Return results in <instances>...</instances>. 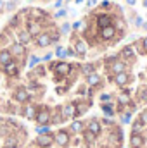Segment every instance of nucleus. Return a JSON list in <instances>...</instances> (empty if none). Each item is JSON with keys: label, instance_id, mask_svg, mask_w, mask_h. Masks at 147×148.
Returning <instances> with one entry per match:
<instances>
[{"label": "nucleus", "instance_id": "nucleus-52", "mask_svg": "<svg viewBox=\"0 0 147 148\" xmlns=\"http://www.w3.org/2000/svg\"><path fill=\"white\" fill-rule=\"evenodd\" d=\"M144 7L147 9V0H144Z\"/></svg>", "mask_w": 147, "mask_h": 148}, {"label": "nucleus", "instance_id": "nucleus-35", "mask_svg": "<svg viewBox=\"0 0 147 148\" xmlns=\"http://www.w3.org/2000/svg\"><path fill=\"white\" fill-rule=\"evenodd\" d=\"M139 121L144 124V127H147V110L140 112V115H139Z\"/></svg>", "mask_w": 147, "mask_h": 148}, {"label": "nucleus", "instance_id": "nucleus-1", "mask_svg": "<svg viewBox=\"0 0 147 148\" xmlns=\"http://www.w3.org/2000/svg\"><path fill=\"white\" fill-rule=\"evenodd\" d=\"M50 119H52V114H50V109L49 107H40L37 110L35 121H37L38 126H49L50 124Z\"/></svg>", "mask_w": 147, "mask_h": 148}, {"label": "nucleus", "instance_id": "nucleus-48", "mask_svg": "<svg viewBox=\"0 0 147 148\" xmlns=\"http://www.w3.org/2000/svg\"><path fill=\"white\" fill-rule=\"evenodd\" d=\"M3 9H5V2H3V0H0V12H2Z\"/></svg>", "mask_w": 147, "mask_h": 148}, {"label": "nucleus", "instance_id": "nucleus-30", "mask_svg": "<svg viewBox=\"0 0 147 148\" xmlns=\"http://www.w3.org/2000/svg\"><path fill=\"white\" fill-rule=\"evenodd\" d=\"M119 121H121V124H130L132 122V112H123L119 115Z\"/></svg>", "mask_w": 147, "mask_h": 148}, {"label": "nucleus", "instance_id": "nucleus-46", "mask_svg": "<svg viewBox=\"0 0 147 148\" xmlns=\"http://www.w3.org/2000/svg\"><path fill=\"white\" fill-rule=\"evenodd\" d=\"M102 122H104L106 126H111V119H109V117H106V119H102Z\"/></svg>", "mask_w": 147, "mask_h": 148}, {"label": "nucleus", "instance_id": "nucleus-7", "mask_svg": "<svg viewBox=\"0 0 147 148\" xmlns=\"http://www.w3.org/2000/svg\"><path fill=\"white\" fill-rule=\"evenodd\" d=\"M30 98H31V95H30V91L26 88H17L14 91V100L19 102V103H28Z\"/></svg>", "mask_w": 147, "mask_h": 148}, {"label": "nucleus", "instance_id": "nucleus-22", "mask_svg": "<svg viewBox=\"0 0 147 148\" xmlns=\"http://www.w3.org/2000/svg\"><path fill=\"white\" fill-rule=\"evenodd\" d=\"M17 41H19L21 45H28V43L31 41L30 33H28V31H19V33H17Z\"/></svg>", "mask_w": 147, "mask_h": 148}, {"label": "nucleus", "instance_id": "nucleus-23", "mask_svg": "<svg viewBox=\"0 0 147 148\" xmlns=\"http://www.w3.org/2000/svg\"><path fill=\"white\" fill-rule=\"evenodd\" d=\"M142 131H144V124L137 119V121H133L132 122V133L133 134H142Z\"/></svg>", "mask_w": 147, "mask_h": 148}, {"label": "nucleus", "instance_id": "nucleus-32", "mask_svg": "<svg viewBox=\"0 0 147 148\" xmlns=\"http://www.w3.org/2000/svg\"><path fill=\"white\" fill-rule=\"evenodd\" d=\"M37 134H50V126H37Z\"/></svg>", "mask_w": 147, "mask_h": 148}, {"label": "nucleus", "instance_id": "nucleus-10", "mask_svg": "<svg viewBox=\"0 0 147 148\" xmlns=\"http://www.w3.org/2000/svg\"><path fill=\"white\" fill-rule=\"evenodd\" d=\"M10 53H12V57L16 55V57H19V59H23L24 55H26V48H24V45H21L19 41H14L12 45H10V50H9Z\"/></svg>", "mask_w": 147, "mask_h": 148}, {"label": "nucleus", "instance_id": "nucleus-51", "mask_svg": "<svg viewBox=\"0 0 147 148\" xmlns=\"http://www.w3.org/2000/svg\"><path fill=\"white\" fill-rule=\"evenodd\" d=\"M142 28H144V29H147V23H144V24H142Z\"/></svg>", "mask_w": 147, "mask_h": 148}, {"label": "nucleus", "instance_id": "nucleus-27", "mask_svg": "<svg viewBox=\"0 0 147 148\" xmlns=\"http://www.w3.org/2000/svg\"><path fill=\"white\" fill-rule=\"evenodd\" d=\"M83 140H85V143H87V145H92V143L95 141V134L85 129V131H83Z\"/></svg>", "mask_w": 147, "mask_h": 148}, {"label": "nucleus", "instance_id": "nucleus-21", "mask_svg": "<svg viewBox=\"0 0 147 148\" xmlns=\"http://www.w3.org/2000/svg\"><path fill=\"white\" fill-rule=\"evenodd\" d=\"M87 84L88 86H99L101 84V74L92 73L90 76H87Z\"/></svg>", "mask_w": 147, "mask_h": 148}, {"label": "nucleus", "instance_id": "nucleus-19", "mask_svg": "<svg viewBox=\"0 0 147 148\" xmlns=\"http://www.w3.org/2000/svg\"><path fill=\"white\" fill-rule=\"evenodd\" d=\"M14 60V57H12V53L9 52V50H2L0 52V66H7V64H10Z\"/></svg>", "mask_w": 147, "mask_h": 148}, {"label": "nucleus", "instance_id": "nucleus-11", "mask_svg": "<svg viewBox=\"0 0 147 148\" xmlns=\"http://www.w3.org/2000/svg\"><path fill=\"white\" fill-rule=\"evenodd\" d=\"M119 57H121L123 62H133L135 60V50H133V47H125L121 50Z\"/></svg>", "mask_w": 147, "mask_h": 148}, {"label": "nucleus", "instance_id": "nucleus-17", "mask_svg": "<svg viewBox=\"0 0 147 148\" xmlns=\"http://www.w3.org/2000/svg\"><path fill=\"white\" fill-rule=\"evenodd\" d=\"M74 53H76V55H80V57H83V55H85V53H87V50H88V48H87V43H85V41H83V40H74Z\"/></svg>", "mask_w": 147, "mask_h": 148}, {"label": "nucleus", "instance_id": "nucleus-9", "mask_svg": "<svg viewBox=\"0 0 147 148\" xmlns=\"http://www.w3.org/2000/svg\"><path fill=\"white\" fill-rule=\"evenodd\" d=\"M28 33H30V36H38L40 33H42V23L40 21H35V19H30L28 21V29H26Z\"/></svg>", "mask_w": 147, "mask_h": 148}, {"label": "nucleus", "instance_id": "nucleus-31", "mask_svg": "<svg viewBox=\"0 0 147 148\" xmlns=\"http://www.w3.org/2000/svg\"><path fill=\"white\" fill-rule=\"evenodd\" d=\"M137 47H139L140 53H147V36H146V38H142V40L137 43Z\"/></svg>", "mask_w": 147, "mask_h": 148}, {"label": "nucleus", "instance_id": "nucleus-47", "mask_svg": "<svg viewBox=\"0 0 147 148\" xmlns=\"http://www.w3.org/2000/svg\"><path fill=\"white\" fill-rule=\"evenodd\" d=\"M52 55H54V53H45V57H43V60H50V59H52Z\"/></svg>", "mask_w": 147, "mask_h": 148}, {"label": "nucleus", "instance_id": "nucleus-49", "mask_svg": "<svg viewBox=\"0 0 147 148\" xmlns=\"http://www.w3.org/2000/svg\"><path fill=\"white\" fill-rule=\"evenodd\" d=\"M135 2H137V0H126V3H128V5H135Z\"/></svg>", "mask_w": 147, "mask_h": 148}, {"label": "nucleus", "instance_id": "nucleus-5", "mask_svg": "<svg viewBox=\"0 0 147 148\" xmlns=\"http://www.w3.org/2000/svg\"><path fill=\"white\" fill-rule=\"evenodd\" d=\"M112 23H114V17L112 16H109V14H99L97 16V19H95V26L97 28H107V26H112Z\"/></svg>", "mask_w": 147, "mask_h": 148}, {"label": "nucleus", "instance_id": "nucleus-28", "mask_svg": "<svg viewBox=\"0 0 147 148\" xmlns=\"http://www.w3.org/2000/svg\"><path fill=\"white\" fill-rule=\"evenodd\" d=\"M137 98L140 102H147V86H140L137 91Z\"/></svg>", "mask_w": 147, "mask_h": 148}, {"label": "nucleus", "instance_id": "nucleus-15", "mask_svg": "<svg viewBox=\"0 0 147 148\" xmlns=\"http://www.w3.org/2000/svg\"><path fill=\"white\" fill-rule=\"evenodd\" d=\"M144 143H146V138L142 134H133L132 133V136H130V148H142Z\"/></svg>", "mask_w": 147, "mask_h": 148}, {"label": "nucleus", "instance_id": "nucleus-36", "mask_svg": "<svg viewBox=\"0 0 147 148\" xmlns=\"http://www.w3.org/2000/svg\"><path fill=\"white\" fill-rule=\"evenodd\" d=\"M54 55H57V57L62 59V57H66V50H64L62 47H55V53H54Z\"/></svg>", "mask_w": 147, "mask_h": 148}, {"label": "nucleus", "instance_id": "nucleus-29", "mask_svg": "<svg viewBox=\"0 0 147 148\" xmlns=\"http://www.w3.org/2000/svg\"><path fill=\"white\" fill-rule=\"evenodd\" d=\"M81 73L85 74V76H90L92 73H95V64H85V66H81Z\"/></svg>", "mask_w": 147, "mask_h": 148}, {"label": "nucleus", "instance_id": "nucleus-24", "mask_svg": "<svg viewBox=\"0 0 147 148\" xmlns=\"http://www.w3.org/2000/svg\"><path fill=\"white\" fill-rule=\"evenodd\" d=\"M102 107V110H104V114H106V117H114V107H112V103H102L101 105Z\"/></svg>", "mask_w": 147, "mask_h": 148}, {"label": "nucleus", "instance_id": "nucleus-40", "mask_svg": "<svg viewBox=\"0 0 147 148\" xmlns=\"http://www.w3.org/2000/svg\"><path fill=\"white\" fill-rule=\"evenodd\" d=\"M66 14H68V12H66L64 9H61V10H57V14H55V17H57V19H61V17H64Z\"/></svg>", "mask_w": 147, "mask_h": 148}, {"label": "nucleus", "instance_id": "nucleus-13", "mask_svg": "<svg viewBox=\"0 0 147 148\" xmlns=\"http://www.w3.org/2000/svg\"><path fill=\"white\" fill-rule=\"evenodd\" d=\"M111 79H112L118 86H126V84L130 83V74L128 73H119V74H114Z\"/></svg>", "mask_w": 147, "mask_h": 148}, {"label": "nucleus", "instance_id": "nucleus-14", "mask_svg": "<svg viewBox=\"0 0 147 148\" xmlns=\"http://www.w3.org/2000/svg\"><path fill=\"white\" fill-rule=\"evenodd\" d=\"M37 45L40 48H45V47L52 45V36H50V33H40L37 36Z\"/></svg>", "mask_w": 147, "mask_h": 148}, {"label": "nucleus", "instance_id": "nucleus-34", "mask_svg": "<svg viewBox=\"0 0 147 148\" xmlns=\"http://www.w3.org/2000/svg\"><path fill=\"white\" fill-rule=\"evenodd\" d=\"M101 102L102 103H112V95H109V93L101 95Z\"/></svg>", "mask_w": 147, "mask_h": 148}, {"label": "nucleus", "instance_id": "nucleus-54", "mask_svg": "<svg viewBox=\"0 0 147 148\" xmlns=\"http://www.w3.org/2000/svg\"><path fill=\"white\" fill-rule=\"evenodd\" d=\"M66 2H71V0H66Z\"/></svg>", "mask_w": 147, "mask_h": 148}, {"label": "nucleus", "instance_id": "nucleus-3", "mask_svg": "<svg viewBox=\"0 0 147 148\" xmlns=\"http://www.w3.org/2000/svg\"><path fill=\"white\" fill-rule=\"evenodd\" d=\"M52 69L55 73V77H64V76H68L71 73L73 67L68 62H57V64H52Z\"/></svg>", "mask_w": 147, "mask_h": 148}, {"label": "nucleus", "instance_id": "nucleus-16", "mask_svg": "<svg viewBox=\"0 0 147 148\" xmlns=\"http://www.w3.org/2000/svg\"><path fill=\"white\" fill-rule=\"evenodd\" d=\"M3 73L7 74V76H10V77H17V76H19V66L12 60L10 64L3 66Z\"/></svg>", "mask_w": 147, "mask_h": 148}, {"label": "nucleus", "instance_id": "nucleus-20", "mask_svg": "<svg viewBox=\"0 0 147 148\" xmlns=\"http://www.w3.org/2000/svg\"><path fill=\"white\" fill-rule=\"evenodd\" d=\"M37 110H38V109L35 107V105H26V107L23 109V115H24L26 119H30V121H31V119H35Z\"/></svg>", "mask_w": 147, "mask_h": 148}, {"label": "nucleus", "instance_id": "nucleus-39", "mask_svg": "<svg viewBox=\"0 0 147 148\" xmlns=\"http://www.w3.org/2000/svg\"><path fill=\"white\" fill-rule=\"evenodd\" d=\"M33 74H37V76H43V74H45V67H42V66H40V67H37Z\"/></svg>", "mask_w": 147, "mask_h": 148}, {"label": "nucleus", "instance_id": "nucleus-4", "mask_svg": "<svg viewBox=\"0 0 147 148\" xmlns=\"http://www.w3.org/2000/svg\"><path fill=\"white\" fill-rule=\"evenodd\" d=\"M128 71V64L123 62L121 59H116L109 64V73L111 74H119V73H126Z\"/></svg>", "mask_w": 147, "mask_h": 148}, {"label": "nucleus", "instance_id": "nucleus-6", "mask_svg": "<svg viewBox=\"0 0 147 148\" xmlns=\"http://www.w3.org/2000/svg\"><path fill=\"white\" fill-rule=\"evenodd\" d=\"M54 143H55L54 141V134H42V136H38L35 140V145L38 148H50Z\"/></svg>", "mask_w": 147, "mask_h": 148}, {"label": "nucleus", "instance_id": "nucleus-50", "mask_svg": "<svg viewBox=\"0 0 147 148\" xmlns=\"http://www.w3.org/2000/svg\"><path fill=\"white\" fill-rule=\"evenodd\" d=\"M5 148H17V147H14V145H5Z\"/></svg>", "mask_w": 147, "mask_h": 148}, {"label": "nucleus", "instance_id": "nucleus-43", "mask_svg": "<svg viewBox=\"0 0 147 148\" xmlns=\"http://www.w3.org/2000/svg\"><path fill=\"white\" fill-rule=\"evenodd\" d=\"M62 7V0H55V9H61Z\"/></svg>", "mask_w": 147, "mask_h": 148}, {"label": "nucleus", "instance_id": "nucleus-33", "mask_svg": "<svg viewBox=\"0 0 147 148\" xmlns=\"http://www.w3.org/2000/svg\"><path fill=\"white\" fill-rule=\"evenodd\" d=\"M38 62H40V57H37V55H31V57H30V60H28V67H30V69H33Z\"/></svg>", "mask_w": 147, "mask_h": 148}, {"label": "nucleus", "instance_id": "nucleus-25", "mask_svg": "<svg viewBox=\"0 0 147 148\" xmlns=\"http://www.w3.org/2000/svg\"><path fill=\"white\" fill-rule=\"evenodd\" d=\"M118 103H119L121 107H125V105H132V102H130V97H128V93H121V95L118 97Z\"/></svg>", "mask_w": 147, "mask_h": 148}, {"label": "nucleus", "instance_id": "nucleus-53", "mask_svg": "<svg viewBox=\"0 0 147 148\" xmlns=\"http://www.w3.org/2000/svg\"><path fill=\"white\" fill-rule=\"evenodd\" d=\"M30 148H38V147H37V145H33V147H30Z\"/></svg>", "mask_w": 147, "mask_h": 148}, {"label": "nucleus", "instance_id": "nucleus-37", "mask_svg": "<svg viewBox=\"0 0 147 148\" xmlns=\"http://www.w3.org/2000/svg\"><path fill=\"white\" fill-rule=\"evenodd\" d=\"M16 7H17V0H10L9 3H5V9L7 10H14Z\"/></svg>", "mask_w": 147, "mask_h": 148}, {"label": "nucleus", "instance_id": "nucleus-12", "mask_svg": "<svg viewBox=\"0 0 147 148\" xmlns=\"http://www.w3.org/2000/svg\"><path fill=\"white\" fill-rule=\"evenodd\" d=\"M87 131H90V133H94L95 136H99V134L102 133V122L97 121V119H92V121L87 124Z\"/></svg>", "mask_w": 147, "mask_h": 148}, {"label": "nucleus", "instance_id": "nucleus-44", "mask_svg": "<svg viewBox=\"0 0 147 148\" xmlns=\"http://www.w3.org/2000/svg\"><path fill=\"white\" fill-rule=\"evenodd\" d=\"M87 3H88V7H94V5H97V0H88Z\"/></svg>", "mask_w": 147, "mask_h": 148}, {"label": "nucleus", "instance_id": "nucleus-41", "mask_svg": "<svg viewBox=\"0 0 147 148\" xmlns=\"http://www.w3.org/2000/svg\"><path fill=\"white\" fill-rule=\"evenodd\" d=\"M142 24H144V19L142 17H135V26L137 28H142Z\"/></svg>", "mask_w": 147, "mask_h": 148}, {"label": "nucleus", "instance_id": "nucleus-42", "mask_svg": "<svg viewBox=\"0 0 147 148\" xmlns=\"http://www.w3.org/2000/svg\"><path fill=\"white\" fill-rule=\"evenodd\" d=\"M101 7H102V9H109L111 2H107V0H106V2H102V3H101Z\"/></svg>", "mask_w": 147, "mask_h": 148}, {"label": "nucleus", "instance_id": "nucleus-45", "mask_svg": "<svg viewBox=\"0 0 147 148\" xmlns=\"http://www.w3.org/2000/svg\"><path fill=\"white\" fill-rule=\"evenodd\" d=\"M73 28H74V29H80V28H81V21H78V23H74V24H73Z\"/></svg>", "mask_w": 147, "mask_h": 148}, {"label": "nucleus", "instance_id": "nucleus-8", "mask_svg": "<svg viewBox=\"0 0 147 148\" xmlns=\"http://www.w3.org/2000/svg\"><path fill=\"white\" fill-rule=\"evenodd\" d=\"M61 115H62L64 121L73 119L74 115H76V105H74V102L73 103H66V105H62V107H61Z\"/></svg>", "mask_w": 147, "mask_h": 148}, {"label": "nucleus", "instance_id": "nucleus-18", "mask_svg": "<svg viewBox=\"0 0 147 148\" xmlns=\"http://www.w3.org/2000/svg\"><path fill=\"white\" fill-rule=\"evenodd\" d=\"M114 36H116V28H114V24L101 29V38H102V40H112Z\"/></svg>", "mask_w": 147, "mask_h": 148}, {"label": "nucleus", "instance_id": "nucleus-38", "mask_svg": "<svg viewBox=\"0 0 147 148\" xmlns=\"http://www.w3.org/2000/svg\"><path fill=\"white\" fill-rule=\"evenodd\" d=\"M69 29H71V26H69L68 23H64V24L61 26V33H64V35H66V33H69Z\"/></svg>", "mask_w": 147, "mask_h": 148}, {"label": "nucleus", "instance_id": "nucleus-2", "mask_svg": "<svg viewBox=\"0 0 147 148\" xmlns=\"http://www.w3.org/2000/svg\"><path fill=\"white\" fill-rule=\"evenodd\" d=\"M69 131L68 129H61V131H57V134H54V141L57 143V147L61 148H66L69 145Z\"/></svg>", "mask_w": 147, "mask_h": 148}, {"label": "nucleus", "instance_id": "nucleus-26", "mask_svg": "<svg viewBox=\"0 0 147 148\" xmlns=\"http://www.w3.org/2000/svg\"><path fill=\"white\" fill-rule=\"evenodd\" d=\"M71 131L73 133H83L85 131V124L81 121H74L73 124H71Z\"/></svg>", "mask_w": 147, "mask_h": 148}]
</instances>
